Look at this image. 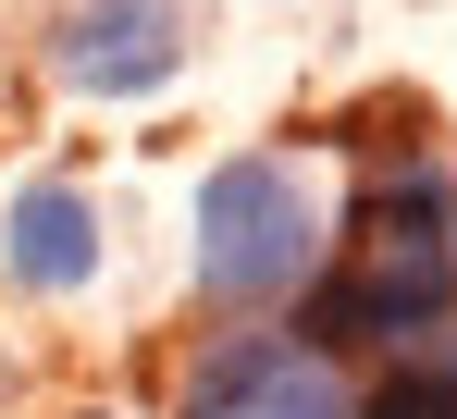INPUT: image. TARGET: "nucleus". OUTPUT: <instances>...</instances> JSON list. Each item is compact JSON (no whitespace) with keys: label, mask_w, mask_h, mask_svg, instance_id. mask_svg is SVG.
Segmentation results:
<instances>
[{"label":"nucleus","mask_w":457,"mask_h":419,"mask_svg":"<svg viewBox=\"0 0 457 419\" xmlns=\"http://www.w3.org/2000/svg\"><path fill=\"white\" fill-rule=\"evenodd\" d=\"M75 419H112V407H75Z\"/></svg>","instance_id":"nucleus-7"},{"label":"nucleus","mask_w":457,"mask_h":419,"mask_svg":"<svg viewBox=\"0 0 457 419\" xmlns=\"http://www.w3.org/2000/svg\"><path fill=\"white\" fill-rule=\"evenodd\" d=\"M173 419H359V395H346V370L309 357L297 333H223V346L186 370Z\"/></svg>","instance_id":"nucleus-4"},{"label":"nucleus","mask_w":457,"mask_h":419,"mask_svg":"<svg viewBox=\"0 0 457 419\" xmlns=\"http://www.w3.org/2000/svg\"><path fill=\"white\" fill-rule=\"evenodd\" d=\"M186 0H62L50 12V74L75 99H149L186 74Z\"/></svg>","instance_id":"nucleus-3"},{"label":"nucleus","mask_w":457,"mask_h":419,"mask_svg":"<svg viewBox=\"0 0 457 419\" xmlns=\"http://www.w3.org/2000/svg\"><path fill=\"white\" fill-rule=\"evenodd\" d=\"M457 333V173L445 160H395L346 210V259L297 296V346L309 357H433Z\"/></svg>","instance_id":"nucleus-1"},{"label":"nucleus","mask_w":457,"mask_h":419,"mask_svg":"<svg viewBox=\"0 0 457 419\" xmlns=\"http://www.w3.org/2000/svg\"><path fill=\"white\" fill-rule=\"evenodd\" d=\"M359 419H457V346H433V357H383V382L359 395Z\"/></svg>","instance_id":"nucleus-6"},{"label":"nucleus","mask_w":457,"mask_h":419,"mask_svg":"<svg viewBox=\"0 0 457 419\" xmlns=\"http://www.w3.org/2000/svg\"><path fill=\"white\" fill-rule=\"evenodd\" d=\"M0 272L25 296H87L99 283V198L75 173H25L12 210H0Z\"/></svg>","instance_id":"nucleus-5"},{"label":"nucleus","mask_w":457,"mask_h":419,"mask_svg":"<svg viewBox=\"0 0 457 419\" xmlns=\"http://www.w3.org/2000/svg\"><path fill=\"white\" fill-rule=\"evenodd\" d=\"M321 272V198L285 148H235L198 185V296L211 308H272V296H309Z\"/></svg>","instance_id":"nucleus-2"}]
</instances>
